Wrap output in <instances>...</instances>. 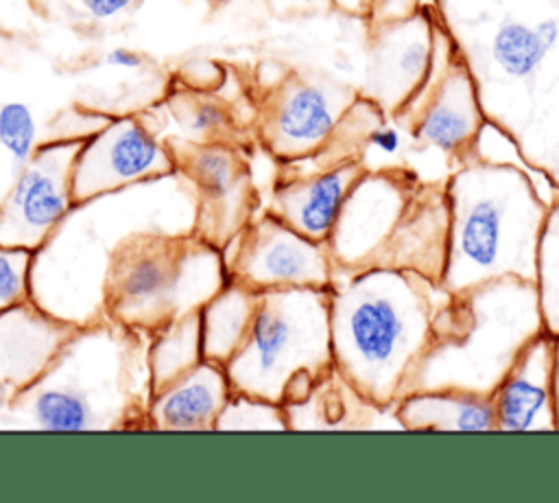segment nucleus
Listing matches in <instances>:
<instances>
[{"mask_svg": "<svg viewBox=\"0 0 559 503\" xmlns=\"http://www.w3.org/2000/svg\"><path fill=\"white\" fill-rule=\"evenodd\" d=\"M231 394L225 365L203 359L151 394L146 407L148 426L159 431H214Z\"/></svg>", "mask_w": 559, "mask_h": 503, "instance_id": "nucleus-18", "label": "nucleus"}, {"mask_svg": "<svg viewBox=\"0 0 559 503\" xmlns=\"http://www.w3.org/2000/svg\"><path fill=\"white\" fill-rule=\"evenodd\" d=\"M229 282L225 254L190 234H135L111 252L103 308L111 324L153 335L175 317L199 311Z\"/></svg>", "mask_w": 559, "mask_h": 503, "instance_id": "nucleus-4", "label": "nucleus"}, {"mask_svg": "<svg viewBox=\"0 0 559 503\" xmlns=\"http://www.w3.org/2000/svg\"><path fill=\"white\" fill-rule=\"evenodd\" d=\"M552 405H555V422L559 431V339H555V361H552Z\"/></svg>", "mask_w": 559, "mask_h": 503, "instance_id": "nucleus-31", "label": "nucleus"}, {"mask_svg": "<svg viewBox=\"0 0 559 503\" xmlns=\"http://www.w3.org/2000/svg\"><path fill=\"white\" fill-rule=\"evenodd\" d=\"M255 304V291L229 280L199 308L203 359L225 365L236 354L249 332Z\"/></svg>", "mask_w": 559, "mask_h": 503, "instance_id": "nucleus-20", "label": "nucleus"}, {"mask_svg": "<svg viewBox=\"0 0 559 503\" xmlns=\"http://www.w3.org/2000/svg\"><path fill=\"white\" fill-rule=\"evenodd\" d=\"M555 339L537 335L513 361L491 391L496 431L546 433L557 431L552 405Z\"/></svg>", "mask_w": 559, "mask_h": 503, "instance_id": "nucleus-15", "label": "nucleus"}, {"mask_svg": "<svg viewBox=\"0 0 559 503\" xmlns=\"http://www.w3.org/2000/svg\"><path fill=\"white\" fill-rule=\"evenodd\" d=\"M334 7H338L341 11L345 13H352V15H367L373 0H332Z\"/></svg>", "mask_w": 559, "mask_h": 503, "instance_id": "nucleus-32", "label": "nucleus"}, {"mask_svg": "<svg viewBox=\"0 0 559 503\" xmlns=\"http://www.w3.org/2000/svg\"><path fill=\"white\" fill-rule=\"evenodd\" d=\"M448 230L445 184L419 182L393 232L367 267L411 271L441 286L448 258Z\"/></svg>", "mask_w": 559, "mask_h": 503, "instance_id": "nucleus-13", "label": "nucleus"}, {"mask_svg": "<svg viewBox=\"0 0 559 503\" xmlns=\"http://www.w3.org/2000/svg\"><path fill=\"white\" fill-rule=\"evenodd\" d=\"M288 413L284 405L231 394L214 431H288Z\"/></svg>", "mask_w": 559, "mask_h": 503, "instance_id": "nucleus-25", "label": "nucleus"}, {"mask_svg": "<svg viewBox=\"0 0 559 503\" xmlns=\"http://www.w3.org/2000/svg\"><path fill=\"white\" fill-rule=\"evenodd\" d=\"M231 245V256L225 258L229 280L255 293L332 286L334 262L328 243L299 234L269 212L253 217Z\"/></svg>", "mask_w": 559, "mask_h": 503, "instance_id": "nucleus-7", "label": "nucleus"}, {"mask_svg": "<svg viewBox=\"0 0 559 503\" xmlns=\"http://www.w3.org/2000/svg\"><path fill=\"white\" fill-rule=\"evenodd\" d=\"M173 114L188 142H216L229 129V112L210 96H179L173 103Z\"/></svg>", "mask_w": 559, "mask_h": 503, "instance_id": "nucleus-26", "label": "nucleus"}, {"mask_svg": "<svg viewBox=\"0 0 559 503\" xmlns=\"http://www.w3.org/2000/svg\"><path fill=\"white\" fill-rule=\"evenodd\" d=\"M542 332L533 282L502 278L465 293H445L408 391L465 389L491 396L518 354Z\"/></svg>", "mask_w": 559, "mask_h": 503, "instance_id": "nucleus-3", "label": "nucleus"}, {"mask_svg": "<svg viewBox=\"0 0 559 503\" xmlns=\"http://www.w3.org/2000/svg\"><path fill=\"white\" fill-rule=\"evenodd\" d=\"M435 37L424 17L382 24L371 66V101L380 109L400 114L421 90L435 57Z\"/></svg>", "mask_w": 559, "mask_h": 503, "instance_id": "nucleus-17", "label": "nucleus"}, {"mask_svg": "<svg viewBox=\"0 0 559 503\" xmlns=\"http://www.w3.org/2000/svg\"><path fill=\"white\" fill-rule=\"evenodd\" d=\"M37 136V120L28 103L7 101L0 105V149L9 155L13 175L35 155L39 147Z\"/></svg>", "mask_w": 559, "mask_h": 503, "instance_id": "nucleus-24", "label": "nucleus"}, {"mask_svg": "<svg viewBox=\"0 0 559 503\" xmlns=\"http://www.w3.org/2000/svg\"><path fill=\"white\" fill-rule=\"evenodd\" d=\"M76 4L92 20L105 22V20H114V17L127 13L135 4V0H76Z\"/></svg>", "mask_w": 559, "mask_h": 503, "instance_id": "nucleus-28", "label": "nucleus"}, {"mask_svg": "<svg viewBox=\"0 0 559 503\" xmlns=\"http://www.w3.org/2000/svg\"><path fill=\"white\" fill-rule=\"evenodd\" d=\"M35 252L0 245V313L31 302V273Z\"/></svg>", "mask_w": 559, "mask_h": 503, "instance_id": "nucleus-27", "label": "nucleus"}, {"mask_svg": "<svg viewBox=\"0 0 559 503\" xmlns=\"http://www.w3.org/2000/svg\"><path fill=\"white\" fill-rule=\"evenodd\" d=\"M203 361L199 311L170 319L151 335L146 350V372L151 394L166 387Z\"/></svg>", "mask_w": 559, "mask_h": 503, "instance_id": "nucleus-21", "label": "nucleus"}, {"mask_svg": "<svg viewBox=\"0 0 559 503\" xmlns=\"http://www.w3.org/2000/svg\"><path fill=\"white\" fill-rule=\"evenodd\" d=\"M445 291L417 273L334 267L330 343L336 376L369 407L391 411L408 391Z\"/></svg>", "mask_w": 559, "mask_h": 503, "instance_id": "nucleus-1", "label": "nucleus"}, {"mask_svg": "<svg viewBox=\"0 0 559 503\" xmlns=\"http://www.w3.org/2000/svg\"><path fill=\"white\" fill-rule=\"evenodd\" d=\"M533 286L544 332L559 339V199L548 206L537 245Z\"/></svg>", "mask_w": 559, "mask_h": 503, "instance_id": "nucleus-23", "label": "nucleus"}, {"mask_svg": "<svg viewBox=\"0 0 559 503\" xmlns=\"http://www.w3.org/2000/svg\"><path fill=\"white\" fill-rule=\"evenodd\" d=\"M365 168L360 160H347L306 175L277 179L266 212L299 234L328 243L345 197Z\"/></svg>", "mask_w": 559, "mask_h": 503, "instance_id": "nucleus-16", "label": "nucleus"}, {"mask_svg": "<svg viewBox=\"0 0 559 503\" xmlns=\"http://www.w3.org/2000/svg\"><path fill=\"white\" fill-rule=\"evenodd\" d=\"M408 109H415L411 125L415 140L448 155L472 153L485 127L474 74L454 55H448L437 77L432 57V68L421 90L402 112Z\"/></svg>", "mask_w": 559, "mask_h": 503, "instance_id": "nucleus-12", "label": "nucleus"}, {"mask_svg": "<svg viewBox=\"0 0 559 503\" xmlns=\"http://www.w3.org/2000/svg\"><path fill=\"white\" fill-rule=\"evenodd\" d=\"M559 42V24L548 17L535 26L509 20L500 24L491 42V57L498 68L513 79L533 77L544 63L546 55Z\"/></svg>", "mask_w": 559, "mask_h": 503, "instance_id": "nucleus-22", "label": "nucleus"}, {"mask_svg": "<svg viewBox=\"0 0 559 503\" xmlns=\"http://www.w3.org/2000/svg\"><path fill=\"white\" fill-rule=\"evenodd\" d=\"M443 184L450 230L441 289L465 293L502 278L533 282L550 203L531 177L515 164L474 160Z\"/></svg>", "mask_w": 559, "mask_h": 503, "instance_id": "nucleus-2", "label": "nucleus"}, {"mask_svg": "<svg viewBox=\"0 0 559 503\" xmlns=\"http://www.w3.org/2000/svg\"><path fill=\"white\" fill-rule=\"evenodd\" d=\"M142 55L135 52L133 48L127 46H116L105 52V63L111 68H122V70H138L142 66Z\"/></svg>", "mask_w": 559, "mask_h": 503, "instance_id": "nucleus-30", "label": "nucleus"}, {"mask_svg": "<svg viewBox=\"0 0 559 503\" xmlns=\"http://www.w3.org/2000/svg\"><path fill=\"white\" fill-rule=\"evenodd\" d=\"M421 179L408 168H365L338 212L328 249L336 269H365Z\"/></svg>", "mask_w": 559, "mask_h": 503, "instance_id": "nucleus-11", "label": "nucleus"}, {"mask_svg": "<svg viewBox=\"0 0 559 503\" xmlns=\"http://www.w3.org/2000/svg\"><path fill=\"white\" fill-rule=\"evenodd\" d=\"M234 394L284 407L306 402L334 374L330 291L280 289L258 293L249 332L225 363Z\"/></svg>", "mask_w": 559, "mask_h": 503, "instance_id": "nucleus-5", "label": "nucleus"}, {"mask_svg": "<svg viewBox=\"0 0 559 503\" xmlns=\"http://www.w3.org/2000/svg\"><path fill=\"white\" fill-rule=\"evenodd\" d=\"M76 328L33 300L0 313V407L13 405L46 374Z\"/></svg>", "mask_w": 559, "mask_h": 503, "instance_id": "nucleus-14", "label": "nucleus"}, {"mask_svg": "<svg viewBox=\"0 0 559 503\" xmlns=\"http://www.w3.org/2000/svg\"><path fill=\"white\" fill-rule=\"evenodd\" d=\"M369 144L376 147V149L382 151V153L393 155V153L400 151L402 138H400V131H397L395 127H391V125H386V122L382 120V122H378V125L371 129V133H369Z\"/></svg>", "mask_w": 559, "mask_h": 503, "instance_id": "nucleus-29", "label": "nucleus"}, {"mask_svg": "<svg viewBox=\"0 0 559 503\" xmlns=\"http://www.w3.org/2000/svg\"><path fill=\"white\" fill-rule=\"evenodd\" d=\"M356 98L345 85L286 77L264 105L260 140L280 162L314 157Z\"/></svg>", "mask_w": 559, "mask_h": 503, "instance_id": "nucleus-10", "label": "nucleus"}, {"mask_svg": "<svg viewBox=\"0 0 559 503\" xmlns=\"http://www.w3.org/2000/svg\"><path fill=\"white\" fill-rule=\"evenodd\" d=\"M173 149V147H170ZM197 195L194 234L225 252L255 217L258 195L242 153L223 142H186L173 149Z\"/></svg>", "mask_w": 559, "mask_h": 503, "instance_id": "nucleus-9", "label": "nucleus"}, {"mask_svg": "<svg viewBox=\"0 0 559 503\" xmlns=\"http://www.w3.org/2000/svg\"><path fill=\"white\" fill-rule=\"evenodd\" d=\"M83 138L41 142L0 201V245L41 249L74 208L72 168Z\"/></svg>", "mask_w": 559, "mask_h": 503, "instance_id": "nucleus-6", "label": "nucleus"}, {"mask_svg": "<svg viewBox=\"0 0 559 503\" xmlns=\"http://www.w3.org/2000/svg\"><path fill=\"white\" fill-rule=\"evenodd\" d=\"M173 173H177L173 149L140 118H109L81 142L72 168V199L74 206H83Z\"/></svg>", "mask_w": 559, "mask_h": 503, "instance_id": "nucleus-8", "label": "nucleus"}, {"mask_svg": "<svg viewBox=\"0 0 559 503\" xmlns=\"http://www.w3.org/2000/svg\"><path fill=\"white\" fill-rule=\"evenodd\" d=\"M391 411L406 431H496L489 394L415 389L406 391Z\"/></svg>", "mask_w": 559, "mask_h": 503, "instance_id": "nucleus-19", "label": "nucleus"}]
</instances>
